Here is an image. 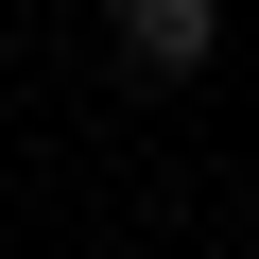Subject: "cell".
Returning <instances> with one entry per match:
<instances>
[{
    "label": "cell",
    "mask_w": 259,
    "mask_h": 259,
    "mask_svg": "<svg viewBox=\"0 0 259 259\" xmlns=\"http://www.w3.org/2000/svg\"><path fill=\"white\" fill-rule=\"evenodd\" d=\"M207 52H225V0H121V69L173 87V69H207Z\"/></svg>",
    "instance_id": "1"
}]
</instances>
